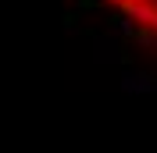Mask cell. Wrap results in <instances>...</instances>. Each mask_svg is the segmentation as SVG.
<instances>
[{"instance_id": "1", "label": "cell", "mask_w": 157, "mask_h": 153, "mask_svg": "<svg viewBox=\"0 0 157 153\" xmlns=\"http://www.w3.org/2000/svg\"><path fill=\"white\" fill-rule=\"evenodd\" d=\"M104 4H111L139 36L157 39V0H104Z\"/></svg>"}]
</instances>
